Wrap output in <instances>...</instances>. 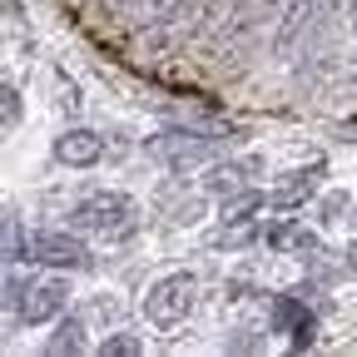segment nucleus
Masks as SVG:
<instances>
[{
    "mask_svg": "<svg viewBox=\"0 0 357 357\" xmlns=\"http://www.w3.org/2000/svg\"><path fill=\"white\" fill-rule=\"evenodd\" d=\"M70 223L84 229V234H95V238H105V243H129L139 234V208H134L129 194H89V199L75 204Z\"/></svg>",
    "mask_w": 357,
    "mask_h": 357,
    "instance_id": "f257e3e1",
    "label": "nucleus"
},
{
    "mask_svg": "<svg viewBox=\"0 0 357 357\" xmlns=\"http://www.w3.org/2000/svg\"><path fill=\"white\" fill-rule=\"evenodd\" d=\"M65 298H70V288L60 278H45V283H30V278L20 283V273L6 278V307H10V318L25 323V328H40V323L60 318Z\"/></svg>",
    "mask_w": 357,
    "mask_h": 357,
    "instance_id": "f03ea898",
    "label": "nucleus"
},
{
    "mask_svg": "<svg viewBox=\"0 0 357 357\" xmlns=\"http://www.w3.org/2000/svg\"><path fill=\"white\" fill-rule=\"evenodd\" d=\"M194 273H164L149 293H144V318L159 328V333H169V328H178L194 312Z\"/></svg>",
    "mask_w": 357,
    "mask_h": 357,
    "instance_id": "7ed1b4c3",
    "label": "nucleus"
},
{
    "mask_svg": "<svg viewBox=\"0 0 357 357\" xmlns=\"http://www.w3.org/2000/svg\"><path fill=\"white\" fill-rule=\"evenodd\" d=\"M199 0H114V15L129 25V30H144V35H164V30H178L189 15H194Z\"/></svg>",
    "mask_w": 357,
    "mask_h": 357,
    "instance_id": "20e7f679",
    "label": "nucleus"
},
{
    "mask_svg": "<svg viewBox=\"0 0 357 357\" xmlns=\"http://www.w3.org/2000/svg\"><path fill=\"white\" fill-rule=\"evenodd\" d=\"M25 258L45 263V268H70V273H79V268H89V253L75 234H55V229H45V234H30V248Z\"/></svg>",
    "mask_w": 357,
    "mask_h": 357,
    "instance_id": "39448f33",
    "label": "nucleus"
},
{
    "mask_svg": "<svg viewBox=\"0 0 357 357\" xmlns=\"http://www.w3.org/2000/svg\"><path fill=\"white\" fill-rule=\"evenodd\" d=\"M55 159L65 169H95L105 159V134H95V129H65L55 139Z\"/></svg>",
    "mask_w": 357,
    "mask_h": 357,
    "instance_id": "423d86ee",
    "label": "nucleus"
},
{
    "mask_svg": "<svg viewBox=\"0 0 357 357\" xmlns=\"http://www.w3.org/2000/svg\"><path fill=\"white\" fill-rule=\"evenodd\" d=\"M323 174H328V164H323V159H312L307 169H293L283 184L273 189V199H268V204H273V208H298L303 199H312V194L323 189Z\"/></svg>",
    "mask_w": 357,
    "mask_h": 357,
    "instance_id": "0eeeda50",
    "label": "nucleus"
},
{
    "mask_svg": "<svg viewBox=\"0 0 357 357\" xmlns=\"http://www.w3.org/2000/svg\"><path fill=\"white\" fill-rule=\"evenodd\" d=\"M273 323H278V328H293V347H307V342H312V312H307L298 298H283V303H278Z\"/></svg>",
    "mask_w": 357,
    "mask_h": 357,
    "instance_id": "6e6552de",
    "label": "nucleus"
},
{
    "mask_svg": "<svg viewBox=\"0 0 357 357\" xmlns=\"http://www.w3.org/2000/svg\"><path fill=\"white\" fill-rule=\"evenodd\" d=\"M268 248H288V253H318V234L298 229V223H273V229L263 234Z\"/></svg>",
    "mask_w": 357,
    "mask_h": 357,
    "instance_id": "1a4fd4ad",
    "label": "nucleus"
},
{
    "mask_svg": "<svg viewBox=\"0 0 357 357\" xmlns=\"http://www.w3.org/2000/svg\"><path fill=\"white\" fill-rule=\"evenodd\" d=\"M84 328H79V318H65L60 328H55V337L45 342V352H79L84 347V337H79Z\"/></svg>",
    "mask_w": 357,
    "mask_h": 357,
    "instance_id": "9d476101",
    "label": "nucleus"
},
{
    "mask_svg": "<svg viewBox=\"0 0 357 357\" xmlns=\"http://www.w3.org/2000/svg\"><path fill=\"white\" fill-rule=\"evenodd\" d=\"M208 184H213L218 194H238V189L248 184V164H218Z\"/></svg>",
    "mask_w": 357,
    "mask_h": 357,
    "instance_id": "9b49d317",
    "label": "nucleus"
},
{
    "mask_svg": "<svg viewBox=\"0 0 357 357\" xmlns=\"http://www.w3.org/2000/svg\"><path fill=\"white\" fill-rule=\"evenodd\" d=\"M25 248H30V238H20V218H15V208H6V263H20Z\"/></svg>",
    "mask_w": 357,
    "mask_h": 357,
    "instance_id": "f8f14e48",
    "label": "nucleus"
},
{
    "mask_svg": "<svg viewBox=\"0 0 357 357\" xmlns=\"http://www.w3.org/2000/svg\"><path fill=\"white\" fill-rule=\"evenodd\" d=\"M100 352H105V357H144V342L129 337V333H114V337H105Z\"/></svg>",
    "mask_w": 357,
    "mask_h": 357,
    "instance_id": "ddd939ff",
    "label": "nucleus"
},
{
    "mask_svg": "<svg viewBox=\"0 0 357 357\" xmlns=\"http://www.w3.org/2000/svg\"><path fill=\"white\" fill-rule=\"evenodd\" d=\"M0 95H6V129H15V124H20V89H15V84H6Z\"/></svg>",
    "mask_w": 357,
    "mask_h": 357,
    "instance_id": "4468645a",
    "label": "nucleus"
},
{
    "mask_svg": "<svg viewBox=\"0 0 357 357\" xmlns=\"http://www.w3.org/2000/svg\"><path fill=\"white\" fill-rule=\"evenodd\" d=\"M347 268H357V243H352V248H347Z\"/></svg>",
    "mask_w": 357,
    "mask_h": 357,
    "instance_id": "2eb2a0df",
    "label": "nucleus"
},
{
    "mask_svg": "<svg viewBox=\"0 0 357 357\" xmlns=\"http://www.w3.org/2000/svg\"><path fill=\"white\" fill-rule=\"evenodd\" d=\"M352 30H357V0H352Z\"/></svg>",
    "mask_w": 357,
    "mask_h": 357,
    "instance_id": "dca6fc26",
    "label": "nucleus"
}]
</instances>
